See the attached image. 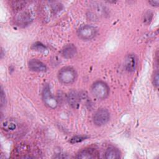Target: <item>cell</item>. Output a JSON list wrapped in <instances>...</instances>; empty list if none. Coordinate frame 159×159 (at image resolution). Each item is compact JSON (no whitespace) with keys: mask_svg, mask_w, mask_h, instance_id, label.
Here are the masks:
<instances>
[{"mask_svg":"<svg viewBox=\"0 0 159 159\" xmlns=\"http://www.w3.org/2000/svg\"><path fill=\"white\" fill-rule=\"evenodd\" d=\"M1 129L6 135L12 139L20 137L24 132L22 125L13 118H7L2 121Z\"/></svg>","mask_w":159,"mask_h":159,"instance_id":"cell-1","label":"cell"},{"mask_svg":"<svg viewBox=\"0 0 159 159\" xmlns=\"http://www.w3.org/2000/svg\"><path fill=\"white\" fill-rule=\"evenodd\" d=\"M77 73L76 70L71 66H65L61 68L58 73V79L59 81L65 85L73 84L76 80Z\"/></svg>","mask_w":159,"mask_h":159,"instance_id":"cell-2","label":"cell"},{"mask_svg":"<svg viewBox=\"0 0 159 159\" xmlns=\"http://www.w3.org/2000/svg\"><path fill=\"white\" fill-rule=\"evenodd\" d=\"M91 91L93 95L98 99H106L110 93V89L108 85L104 81L101 80L93 83L91 87Z\"/></svg>","mask_w":159,"mask_h":159,"instance_id":"cell-3","label":"cell"},{"mask_svg":"<svg viewBox=\"0 0 159 159\" xmlns=\"http://www.w3.org/2000/svg\"><path fill=\"white\" fill-rule=\"evenodd\" d=\"M42 98L44 104L48 108L55 109L58 106V101L52 93L48 84H46L42 89Z\"/></svg>","mask_w":159,"mask_h":159,"instance_id":"cell-4","label":"cell"},{"mask_svg":"<svg viewBox=\"0 0 159 159\" xmlns=\"http://www.w3.org/2000/svg\"><path fill=\"white\" fill-rule=\"evenodd\" d=\"M97 30L95 27L89 24L81 25L77 30L78 37L83 40H90L96 35Z\"/></svg>","mask_w":159,"mask_h":159,"instance_id":"cell-5","label":"cell"},{"mask_svg":"<svg viewBox=\"0 0 159 159\" xmlns=\"http://www.w3.org/2000/svg\"><path fill=\"white\" fill-rule=\"evenodd\" d=\"M37 153L27 144H20L14 149V155L16 158H36Z\"/></svg>","mask_w":159,"mask_h":159,"instance_id":"cell-6","label":"cell"},{"mask_svg":"<svg viewBox=\"0 0 159 159\" xmlns=\"http://www.w3.org/2000/svg\"><path fill=\"white\" fill-rule=\"evenodd\" d=\"M110 120V113L107 109L101 108L98 109L93 116V122L97 126L106 124Z\"/></svg>","mask_w":159,"mask_h":159,"instance_id":"cell-7","label":"cell"},{"mask_svg":"<svg viewBox=\"0 0 159 159\" xmlns=\"http://www.w3.org/2000/svg\"><path fill=\"white\" fill-rule=\"evenodd\" d=\"M22 11L18 12V14L16 16L15 22L17 25L24 27L30 24L33 20V17L29 11Z\"/></svg>","mask_w":159,"mask_h":159,"instance_id":"cell-8","label":"cell"},{"mask_svg":"<svg viewBox=\"0 0 159 159\" xmlns=\"http://www.w3.org/2000/svg\"><path fill=\"white\" fill-rule=\"evenodd\" d=\"M76 158H98L99 153L98 150L93 147H88L80 150L75 157Z\"/></svg>","mask_w":159,"mask_h":159,"instance_id":"cell-9","label":"cell"},{"mask_svg":"<svg viewBox=\"0 0 159 159\" xmlns=\"http://www.w3.org/2000/svg\"><path fill=\"white\" fill-rule=\"evenodd\" d=\"M29 69L34 72H45L47 68L44 63L38 59H32L29 61Z\"/></svg>","mask_w":159,"mask_h":159,"instance_id":"cell-10","label":"cell"},{"mask_svg":"<svg viewBox=\"0 0 159 159\" xmlns=\"http://www.w3.org/2000/svg\"><path fill=\"white\" fill-rule=\"evenodd\" d=\"M66 100L68 104L73 109L78 108L80 103V98L78 93L76 91L72 90L70 91L66 97Z\"/></svg>","mask_w":159,"mask_h":159,"instance_id":"cell-11","label":"cell"},{"mask_svg":"<svg viewBox=\"0 0 159 159\" xmlns=\"http://www.w3.org/2000/svg\"><path fill=\"white\" fill-rule=\"evenodd\" d=\"M124 66L126 71L133 72L135 70L137 66V58L135 55L129 54L125 58Z\"/></svg>","mask_w":159,"mask_h":159,"instance_id":"cell-12","label":"cell"},{"mask_svg":"<svg viewBox=\"0 0 159 159\" xmlns=\"http://www.w3.org/2000/svg\"><path fill=\"white\" fill-rule=\"evenodd\" d=\"M77 53V49L75 45L70 43L65 45L61 49V55L65 58H72Z\"/></svg>","mask_w":159,"mask_h":159,"instance_id":"cell-13","label":"cell"},{"mask_svg":"<svg viewBox=\"0 0 159 159\" xmlns=\"http://www.w3.org/2000/svg\"><path fill=\"white\" fill-rule=\"evenodd\" d=\"M120 150L114 147H109L105 151L104 157L106 159H117L120 158Z\"/></svg>","mask_w":159,"mask_h":159,"instance_id":"cell-14","label":"cell"},{"mask_svg":"<svg viewBox=\"0 0 159 159\" xmlns=\"http://www.w3.org/2000/svg\"><path fill=\"white\" fill-rule=\"evenodd\" d=\"M26 6L25 1H12L11 2V6L14 11L16 12H19L23 10Z\"/></svg>","mask_w":159,"mask_h":159,"instance_id":"cell-15","label":"cell"},{"mask_svg":"<svg viewBox=\"0 0 159 159\" xmlns=\"http://www.w3.org/2000/svg\"><path fill=\"white\" fill-rule=\"evenodd\" d=\"M88 138V137L86 136H75V137H73V138L71 139L70 140V142L72 143H78V142H80L85 139H86Z\"/></svg>","mask_w":159,"mask_h":159,"instance_id":"cell-16","label":"cell"},{"mask_svg":"<svg viewBox=\"0 0 159 159\" xmlns=\"http://www.w3.org/2000/svg\"><path fill=\"white\" fill-rule=\"evenodd\" d=\"M33 48L34 49H35V50L39 51V52H44L45 50H47L46 47L42 43H36L34 45H33Z\"/></svg>","mask_w":159,"mask_h":159,"instance_id":"cell-17","label":"cell"},{"mask_svg":"<svg viewBox=\"0 0 159 159\" xmlns=\"http://www.w3.org/2000/svg\"><path fill=\"white\" fill-rule=\"evenodd\" d=\"M158 79H159V77H158V70H157L154 72V73H153V79H152L153 84V85H154L156 88H158Z\"/></svg>","mask_w":159,"mask_h":159,"instance_id":"cell-18","label":"cell"},{"mask_svg":"<svg viewBox=\"0 0 159 159\" xmlns=\"http://www.w3.org/2000/svg\"><path fill=\"white\" fill-rule=\"evenodd\" d=\"M148 2L153 6H155L157 7L158 6V4H159V1H148Z\"/></svg>","mask_w":159,"mask_h":159,"instance_id":"cell-19","label":"cell"}]
</instances>
